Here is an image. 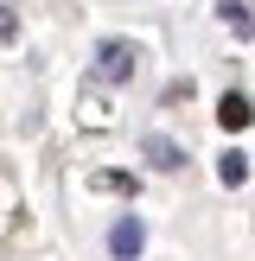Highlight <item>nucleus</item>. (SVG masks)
I'll return each instance as SVG.
<instances>
[{
	"label": "nucleus",
	"mask_w": 255,
	"mask_h": 261,
	"mask_svg": "<svg viewBox=\"0 0 255 261\" xmlns=\"http://www.w3.org/2000/svg\"><path fill=\"white\" fill-rule=\"evenodd\" d=\"M134 64H140V51L128 45V38H102V45H96V76H102V83H128Z\"/></svg>",
	"instance_id": "obj_1"
},
{
	"label": "nucleus",
	"mask_w": 255,
	"mask_h": 261,
	"mask_svg": "<svg viewBox=\"0 0 255 261\" xmlns=\"http://www.w3.org/2000/svg\"><path fill=\"white\" fill-rule=\"evenodd\" d=\"M140 249H147V223H140V217H115V229H109V255H115V261H134Z\"/></svg>",
	"instance_id": "obj_2"
},
{
	"label": "nucleus",
	"mask_w": 255,
	"mask_h": 261,
	"mask_svg": "<svg viewBox=\"0 0 255 261\" xmlns=\"http://www.w3.org/2000/svg\"><path fill=\"white\" fill-rule=\"evenodd\" d=\"M140 153H147V166H160V172H178V166H185V147L166 140V134H147V140H140Z\"/></svg>",
	"instance_id": "obj_3"
},
{
	"label": "nucleus",
	"mask_w": 255,
	"mask_h": 261,
	"mask_svg": "<svg viewBox=\"0 0 255 261\" xmlns=\"http://www.w3.org/2000/svg\"><path fill=\"white\" fill-rule=\"evenodd\" d=\"M217 121H223L230 134H236V127H249V121H255V109H249V96H242V89H230V96L217 102Z\"/></svg>",
	"instance_id": "obj_4"
},
{
	"label": "nucleus",
	"mask_w": 255,
	"mask_h": 261,
	"mask_svg": "<svg viewBox=\"0 0 255 261\" xmlns=\"http://www.w3.org/2000/svg\"><path fill=\"white\" fill-rule=\"evenodd\" d=\"M96 191H115V198H134V172H89Z\"/></svg>",
	"instance_id": "obj_5"
},
{
	"label": "nucleus",
	"mask_w": 255,
	"mask_h": 261,
	"mask_svg": "<svg viewBox=\"0 0 255 261\" xmlns=\"http://www.w3.org/2000/svg\"><path fill=\"white\" fill-rule=\"evenodd\" d=\"M217 178H223V185H242V178H249V153H223V160H217Z\"/></svg>",
	"instance_id": "obj_6"
},
{
	"label": "nucleus",
	"mask_w": 255,
	"mask_h": 261,
	"mask_svg": "<svg viewBox=\"0 0 255 261\" xmlns=\"http://www.w3.org/2000/svg\"><path fill=\"white\" fill-rule=\"evenodd\" d=\"M217 13H223V25H236V32H249V7H242V0H223Z\"/></svg>",
	"instance_id": "obj_7"
},
{
	"label": "nucleus",
	"mask_w": 255,
	"mask_h": 261,
	"mask_svg": "<svg viewBox=\"0 0 255 261\" xmlns=\"http://www.w3.org/2000/svg\"><path fill=\"white\" fill-rule=\"evenodd\" d=\"M13 38H19V13L0 7V45H13Z\"/></svg>",
	"instance_id": "obj_8"
}]
</instances>
